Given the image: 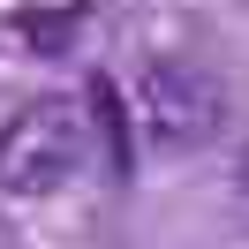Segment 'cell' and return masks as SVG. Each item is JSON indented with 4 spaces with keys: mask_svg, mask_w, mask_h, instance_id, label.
<instances>
[{
    "mask_svg": "<svg viewBox=\"0 0 249 249\" xmlns=\"http://www.w3.org/2000/svg\"><path fill=\"white\" fill-rule=\"evenodd\" d=\"M91 121L76 98H31L0 121V196H53L83 174Z\"/></svg>",
    "mask_w": 249,
    "mask_h": 249,
    "instance_id": "cell-1",
    "label": "cell"
},
{
    "mask_svg": "<svg viewBox=\"0 0 249 249\" xmlns=\"http://www.w3.org/2000/svg\"><path fill=\"white\" fill-rule=\"evenodd\" d=\"M136 128L151 151H204L227 128V83L189 53L136 68Z\"/></svg>",
    "mask_w": 249,
    "mask_h": 249,
    "instance_id": "cell-2",
    "label": "cell"
},
{
    "mask_svg": "<svg viewBox=\"0 0 249 249\" xmlns=\"http://www.w3.org/2000/svg\"><path fill=\"white\" fill-rule=\"evenodd\" d=\"M234 196H242V212H249V143H242V159H234Z\"/></svg>",
    "mask_w": 249,
    "mask_h": 249,
    "instance_id": "cell-3",
    "label": "cell"
},
{
    "mask_svg": "<svg viewBox=\"0 0 249 249\" xmlns=\"http://www.w3.org/2000/svg\"><path fill=\"white\" fill-rule=\"evenodd\" d=\"M0 249H16V242H8V227H0Z\"/></svg>",
    "mask_w": 249,
    "mask_h": 249,
    "instance_id": "cell-4",
    "label": "cell"
}]
</instances>
